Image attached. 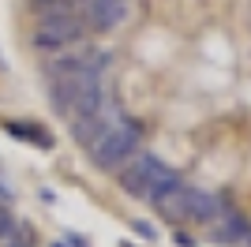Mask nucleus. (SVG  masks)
<instances>
[{
    "mask_svg": "<svg viewBox=\"0 0 251 247\" xmlns=\"http://www.w3.org/2000/svg\"><path fill=\"white\" fill-rule=\"evenodd\" d=\"M116 173H120V187L124 191H131L135 198H143L150 206H157L161 195H169L176 184H184L176 169H169L165 161H157L154 154H143V150H135Z\"/></svg>",
    "mask_w": 251,
    "mask_h": 247,
    "instance_id": "obj_1",
    "label": "nucleus"
},
{
    "mask_svg": "<svg viewBox=\"0 0 251 247\" xmlns=\"http://www.w3.org/2000/svg\"><path fill=\"white\" fill-rule=\"evenodd\" d=\"M139 146H143V131H139V124L135 120H124V124H116V127H109V131H105L101 139L86 150V154L94 157L98 169L116 173V169H120V165L139 150Z\"/></svg>",
    "mask_w": 251,
    "mask_h": 247,
    "instance_id": "obj_2",
    "label": "nucleus"
},
{
    "mask_svg": "<svg viewBox=\"0 0 251 247\" xmlns=\"http://www.w3.org/2000/svg\"><path fill=\"white\" fill-rule=\"evenodd\" d=\"M86 34L83 15H60V19H38L34 26V49L42 52H64L72 41Z\"/></svg>",
    "mask_w": 251,
    "mask_h": 247,
    "instance_id": "obj_3",
    "label": "nucleus"
},
{
    "mask_svg": "<svg viewBox=\"0 0 251 247\" xmlns=\"http://www.w3.org/2000/svg\"><path fill=\"white\" fill-rule=\"evenodd\" d=\"M131 15V0H86L83 23L90 30H113L120 19Z\"/></svg>",
    "mask_w": 251,
    "mask_h": 247,
    "instance_id": "obj_4",
    "label": "nucleus"
},
{
    "mask_svg": "<svg viewBox=\"0 0 251 247\" xmlns=\"http://www.w3.org/2000/svg\"><path fill=\"white\" fill-rule=\"evenodd\" d=\"M210 232H214V240H218V244H236V247H240V244H248L251 225L236 214V210H229V206H225V210H221V217L210 225Z\"/></svg>",
    "mask_w": 251,
    "mask_h": 247,
    "instance_id": "obj_5",
    "label": "nucleus"
},
{
    "mask_svg": "<svg viewBox=\"0 0 251 247\" xmlns=\"http://www.w3.org/2000/svg\"><path fill=\"white\" fill-rule=\"evenodd\" d=\"M225 210L221 195H210V191H199V187H188V221H199V225H214Z\"/></svg>",
    "mask_w": 251,
    "mask_h": 247,
    "instance_id": "obj_6",
    "label": "nucleus"
},
{
    "mask_svg": "<svg viewBox=\"0 0 251 247\" xmlns=\"http://www.w3.org/2000/svg\"><path fill=\"white\" fill-rule=\"evenodd\" d=\"M105 131H109V124H105L101 116H75V120H72V135H75V143L86 146V150H90V146H94Z\"/></svg>",
    "mask_w": 251,
    "mask_h": 247,
    "instance_id": "obj_7",
    "label": "nucleus"
},
{
    "mask_svg": "<svg viewBox=\"0 0 251 247\" xmlns=\"http://www.w3.org/2000/svg\"><path fill=\"white\" fill-rule=\"evenodd\" d=\"M8 135L26 139V143H38L42 150H49V146H52V135L45 131V127H38V124H8Z\"/></svg>",
    "mask_w": 251,
    "mask_h": 247,
    "instance_id": "obj_8",
    "label": "nucleus"
},
{
    "mask_svg": "<svg viewBox=\"0 0 251 247\" xmlns=\"http://www.w3.org/2000/svg\"><path fill=\"white\" fill-rule=\"evenodd\" d=\"M34 15L38 19H60V15H79L72 0H34Z\"/></svg>",
    "mask_w": 251,
    "mask_h": 247,
    "instance_id": "obj_9",
    "label": "nucleus"
},
{
    "mask_svg": "<svg viewBox=\"0 0 251 247\" xmlns=\"http://www.w3.org/2000/svg\"><path fill=\"white\" fill-rule=\"evenodd\" d=\"M19 232V225H15V217H11L8 206H0V240H11Z\"/></svg>",
    "mask_w": 251,
    "mask_h": 247,
    "instance_id": "obj_10",
    "label": "nucleus"
},
{
    "mask_svg": "<svg viewBox=\"0 0 251 247\" xmlns=\"http://www.w3.org/2000/svg\"><path fill=\"white\" fill-rule=\"evenodd\" d=\"M131 228H135V232H139V236H143V240H157V228L150 225V221H135V225H131Z\"/></svg>",
    "mask_w": 251,
    "mask_h": 247,
    "instance_id": "obj_11",
    "label": "nucleus"
},
{
    "mask_svg": "<svg viewBox=\"0 0 251 247\" xmlns=\"http://www.w3.org/2000/svg\"><path fill=\"white\" fill-rule=\"evenodd\" d=\"M64 240H68V247H86V240L79 232H64Z\"/></svg>",
    "mask_w": 251,
    "mask_h": 247,
    "instance_id": "obj_12",
    "label": "nucleus"
},
{
    "mask_svg": "<svg viewBox=\"0 0 251 247\" xmlns=\"http://www.w3.org/2000/svg\"><path fill=\"white\" fill-rule=\"evenodd\" d=\"M173 244H176V247H195V240L184 236V232H176V236H173Z\"/></svg>",
    "mask_w": 251,
    "mask_h": 247,
    "instance_id": "obj_13",
    "label": "nucleus"
},
{
    "mask_svg": "<svg viewBox=\"0 0 251 247\" xmlns=\"http://www.w3.org/2000/svg\"><path fill=\"white\" fill-rule=\"evenodd\" d=\"M0 198H4V202H11V187H8V184H0Z\"/></svg>",
    "mask_w": 251,
    "mask_h": 247,
    "instance_id": "obj_14",
    "label": "nucleus"
},
{
    "mask_svg": "<svg viewBox=\"0 0 251 247\" xmlns=\"http://www.w3.org/2000/svg\"><path fill=\"white\" fill-rule=\"evenodd\" d=\"M8 247H26V244H8Z\"/></svg>",
    "mask_w": 251,
    "mask_h": 247,
    "instance_id": "obj_15",
    "label": "nucleus"
},
{
    "mask_svg": "<svg viewBox=\"0 0 251 247\" xmlns=\"http://www.w3.org/2000/svg\"><path fill=\"white\" fill-rule=\"evenodd\" d=\"M52 247H68V244H52Z\"/></svg>",
    "mask_w": 251,
    "mask_h": 247,
    "instance_id": "obj_16",
    "label": "nucleus"
},
{
    "mask_svg": "<svg viewBox=\"0 0 251 247\" xmlns=\"http://www.w3.org/2000/svg\"><path fill=\"white\" fill-rule=\"evenodd\" d=\"M120 247H131V244H120Z\"/></svg>",
    "mask_w": 251,
    "mask_h": 247,
    "instance_id": "obj_17",
    "label": "nucleus"
}]
</instances>
